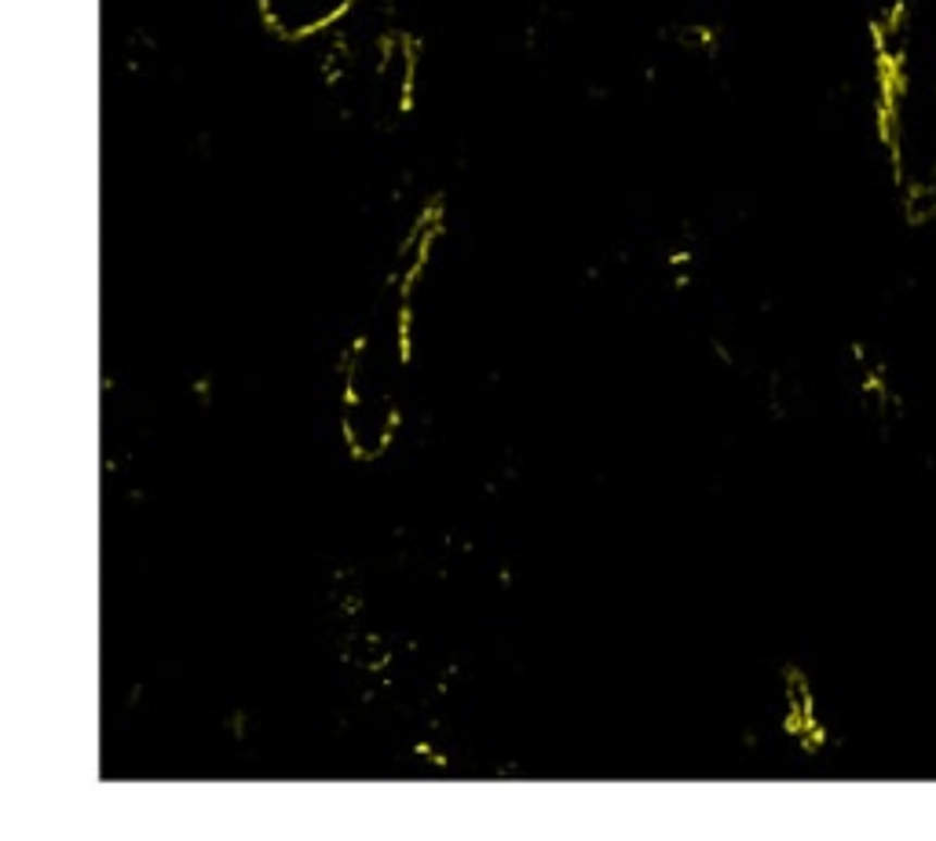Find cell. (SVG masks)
I'll return each mask as SVG.
<instances>
[{
	"mask_svg": "<svg viewBox=\"0 0 936 841\" xmlns=\"http://www.w3.org/2000/svg\"><path fill=\"white\" fill-rule=\"evenodd\" d=\"M355 0H260L264 23L286 41H304L340 23Z\"/></svg>",
	"mask_w": 936,
	"mask_h": 841,
	"instance_id": "1",
	"label": "cell"
},
{
	"mask_svg": "<svg viewBox=\"0 0 936 841\" xmlns=\"http://www.w3.org/2000/svg\"><path fill=\"white\" fill-rule=\"evenodd\" d=\"M900 209L911 227H925L936 219V179H908L900 184Z\"/></svg>",
	"mask_w": 936,
	"mask_h": 841,
	"instance_id": "2",
	"label": "cell"
}]
</instances>
